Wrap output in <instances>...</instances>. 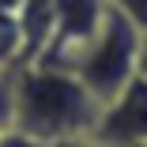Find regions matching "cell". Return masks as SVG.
Instances as JSON below:
<instances>
[{"instance_id":"cell-4","label":"cell","mask_w":147,"mask_h":147,"mask_svg":"<svg viewBox=\"0 0 147 147\" xmlns=\"http://www.w3.org/2000/svg\"><path fill=\"white\" fill-rule=\"evenodd\" d=\"M23 64V34L19 19L11 8H0V68H19Z\"/></svg>"},{"instance_id":"cell-8","label":"cell","mask_w":147,"mask_h":147,"mask_svg":"<svg viewBox=\"0 0 147 147\" xmlns=\"http://www.w3.org/2000/svg\"><path fill=\"white\" fill-rule=\"evenodd\" d=\"M49 147H102L94 136H68V140H57V143H49Z\"/></svg>"},{"instance_id":"cell-2","label":"cell","mask_w":147,"mask_h":147,"mask_svg":"<svg viewBox=\"0 0 147 147\" xmlns=\"http://www.w3.org/2000/svg\"><path fill=\"white\" fill-rule=\"evenodd\" d=\"M140 38L143 30L113 4L106 8V19L98 26V34L87 42V49L76 61V76L102 106L113 102L125 87L136 79V61H140Z\"/></svg>"},{"instance_id":"cell-7","label":"cell","mask_w":147,"mask_h":147,"mask_svg":"<svg viewBox=\"0 0 147 147\" xmlns=\"http://www.w3.org/2000/svg\"><path fill=\"white\" fill-rule=\"evenodd\" d=\"M0 147H49V143L26 136V132H19V128H8V132H0Z\"/></svg>"},{"instance_id":"cell-1","label":"cell","mask_w":147,"mask_h":147,"mask_svg":"<svg viewBox=\"0 0 147 147\" xmlns=\"http://www.w3.org/2000/svg\"><path fill=\"white\" fill-rule=\"evenodd\" d=\"M102 102L83 87L76 72L19 64L15 68V117L11 128L57 143L68 136H94Z\"/></svg>"},{"instance_id":"cell-3","label":"cell","mask_w":147,"mask_h":147,"mask_svg":"<svg viewBox=\"0 0 147 147\" xmlns=\"http://www.w3.org/2000/svg\"><path fill=\"white\" fill-rule=\"evenodd\" d=\"M94 140L102 147H140L147 143V79H132L113 102L102 106Z\"/></svg>"},{"instance_id":"cell-6","label":"cell","mask_w":147,"mask_h":147,"mask_svg":"<svg viewBox=\"0 0 147 147\" xmlns=\"http://www.w3.org/2000/svg\"><path fill=\"white\" fill-rule=\"evenodd\" d=\"M117 11H125L140 30H147V0H109Z\"/></svg>"},{"instance_id":"cell-5","label":"cell","mask_w":147,"mask_h":147,"mask_svg":"<svg viewBox=\"0 0 147 147\" xmlns=\"http://www.w3.org/2000/svg\"><path fill=\"white\" fill-rule=\"evenodd\" d=\"M15 117V68H0V132L11 128Z\"/></svg>"},{"instance_id":"cell-9","label":"cell","mask_w":147,"mask_h":147,"mask_svg":"<svg viewBox=\"0 0 147 147\" xmlns=\"http://www.w3.org/2000/svg\"><path fill=\"white\" fill-rule=\"evenodd\" d=\"M136 76H140V79H147V30H143V38H140V61H136Z\"/></svg>"}]
</instances>
